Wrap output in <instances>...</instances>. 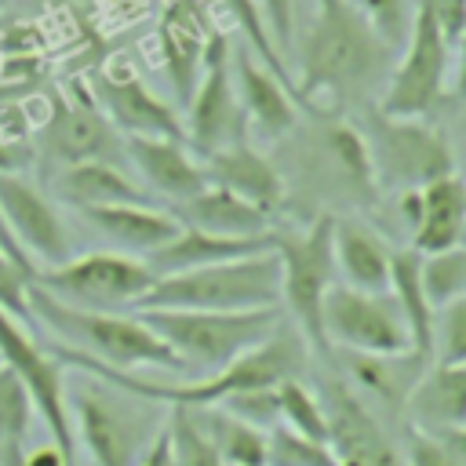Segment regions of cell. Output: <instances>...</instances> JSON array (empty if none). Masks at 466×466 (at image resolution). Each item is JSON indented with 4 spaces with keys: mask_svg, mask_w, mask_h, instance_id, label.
Segmentation results:
<instances>
[{
    "mask_svg": "<svg viewBox=\"0 0 466 466\" xmlns=\"http://www.w3.org/2000/svg\"><path fill=\"white\" fill-rule=\"evenodd\" d=\"M175 218L182 226L204 229V233H218V237H262L269 233V215L251 208L248 200L218 189V186H204L200 193L178 200Z\"/></svg>",
    "mask_w": 466,
    "mask_h": 466,
    "instance_id": "4316f807",
    "label": "cell"
},
{
    "mask_svg": "<svg viewBox=\"0 0 466 466\" xmlns=\"http://www.w3.org/2000/svg\"><path fill=\"white\" fill-rule=\"evenodd\" d=\"M135 317L171 346L182 364H197L208 375L229 368L280 328V306L269 309H135Z\"/></svg>",
    "mask_w": 466,
    "mask_h": 466,
    "instance_id": "277c9868",
    "label": "cell"
},
{
    "mask_svg": "<svg viewBox=\"0 0 466 466\" xmlns=\"http://www.w3.org/2000/svg\"><path fill=\"white\" fill-rule=\"evenodd\" d=\"M226 7L233 11V18H237V25H240V33H244V40H248V47H255V51H258V58H262V66H266L277 80H284V84H288V91L295 95L291 73H288V66H284V58H280V51H277V47H273V40H269V29H266V18H262L258 0H226ZM295 102H299V95H295Z\"/></svg>",
    "mask_w": 466,
    "mask_h": 466,
    "instance_id": "e575fe53",
    "label": "cell"
},
{
    "mask_svg": "<svg viewBox=\"0 0 466 466\" xmlns=\"http://www.w3.org/2000/svg\"><path fill=\"white\" fill-rule=\"evenodd\" d=\"M29 422H33L29 397H25L22 382L15 379V371L0 364V448H7V444H25Z\"/></svg>",
    "mask_w": 466,
    "mask_h": 466,
    "instance_id": "8d00e7d4",
    "label": "cell"
},
{
    "mask_svg": "<svg viewBox=\"0 0 466 466\" xmlns=\"http://www.w3.org/2000/svg\"><path fill=\"white\" fill-rule=\"evenodd\" d=\"M208 40H211V29H208V15H204L200 0H175L164 11L160 51H164V66H167V76H171L182 106L193 98V87L200 80Z\"/></svg>",
    "mask_w": 466,
    "mask_h": 466,
    "instance_id": "ac0fdd59",
    "label": "cell"
},
{
    "mask_svg": "<svg viewBox=\"0 0 466 466\" xmlns=\"http://www.w3.org/2000/svg\"><path fill=\"white\" fill-rule=\"evenodd\" d=\"M204 175L211 186L248 200L251 208L273 215L284 208V197H288V186H284V175L248 142V138H237L215 153L204 157Z\"/></svg>",
    "mask_w": 466,
    "mask_h": 466,
    "instance_id": "e0dca14e",
    "label": "cell"
},
{
    "mask_svg": "<svg viewBox=\"0 0 466 466\" xmlns=\"http://www.w3.org/2000/svg\"><path fill=\"white\" fill-rule=\"evenodd\" d=\"M317 400L324 408L328 451L339 466H408L400 448L390 441V433L379 426V419L368 411V404L353 393L346 379H324Z\"/></svg>",
    "mask_w": 466,
    "mask_h": 466,
    "instance_id": "4fadbf2b",
    "label": "cell"
},
{
    "mask_svg": "<svg viewBox=\"0 0 466 466\" xmlns=\"http://www.w3.org/2000/svg\"><path fill=\"white\" fill-rule=\"evenodd\" d=\"M157 277L149 266L124 251H91L73 255L62 266L36 269L33 288L55 295L58 302L80 306V309H106L120 313L124 306H135L142 291H149Z\"/></svg>",
    "mask_w": 466,
    "mask_h": 466,
    "instance_id": "30bf717a",
    "label": "cell"
},
{
    "mask_svg": "<svg viewBox=\"0 0 466 466\" xmlns=\"http://www.w3.org/2000/svg\"><path fill=\"white\" fill-rule=\"evenodd\" d=\"M222 411L258 426V430H273L277 426V386H248V390H237L229 393L222 404Z\"/></svg>",
    "mask_w": 466,
    "mask_h": 466,
    "instance_id": "f35d334b",
    "label": "cell"
},
{
    "mask_svg": "<svg viewBox=\"0 0 466 466\" xmlns=\"http://www.w3.org/2000/svg\"><path fill=\"white\" fill-rule=\"evenodd\" d=\"M404 215L411 218V251L437 255L448 248H462V229H466L462 178L444 175V178L426 182L422 189H408Z\"/></svg>",
    "mask_w": 466,
    "mask_h": 466,
    "instance_id": "2e32d148",
    "label": "cell"
},
{
    "mask_svg": "<svg viewBox=\"0 0 466 466\" xmlns=\"http://www.w3.org/2000/svg\"><path fill=\"white\" fill-rule=\"evenodd\" d=\"M390 251L368 226L353 218H335L331 226V262L346 288L390 291Z\"/></svg>",
    "mask_w": 466,
    "mask_h": 466,
    "instance_id": "d4e9b609",
    "label": "cell"
},
{
    "mask_svg": "<svg viewBox=\"0 0 466 466\" xmlns=\"http://www.w3.org/2000/svg\"><path fill=\"white\" fill-rule=\"evenodd\" d=\"M411 426L466 430V364H426L404 397Z\"/></svg>",
    "mask_w": 466,
    "mask_h": 466,
    "instance_id": "7402d4cb",
    "label": "cell"
},
{
    "mask_svg": "<svg viewBox=\"0 0 466 466\" xmlns=\"http://www.w3.org/2000/svg\"><path fill=\"white\" fill-rule=\"evenodd\" d=\"M55 193H58V200H66L76 211L109 208V204H153L146 186L131 182L116 164H106V160L62 167L55 178Z\"/></svg>",
    "mask_w": 466,
    "mask_h": 466,
    "instance_id": "484cf974",
    "label": "cell"
},
{
    "mask_svg": "<svg viewBox=\"0 0 466 466\" xmlns=\"http://www.w3.org/2000/svg\"><path fill=\"white\" fill-rule=\"evenodd\" d=\"M390 295L397 302V313L404 320V331H408V350L422 360L433 357V306L426 302L422 295V284H419V251L411 248H397L390 251Z\"/></svg>",
    "mask_w": 466,
    "mask_h": 466,
    "instance_id": "83f0119b",
    "label": "cell"
},
{
    "mask_svg": "<svg viewBox=\"0 0 466 466\" xmlns=\"http://www.w3.org/2000/svg\"><path fill=\"white\" fill-rule=\"evenodd\" d=\"M142 466H171V451H167V433H164V430H160V433H157V441L149 444V451H146Z\"/></svg>",
    "mask_w": 466,
    "mask_h": 466,
    "instance_id": "ee69618b",
    "label": "cell"
},
{
    "mask_svg": "<svg viewBox=\"0 0 466 466\" xmlns=\"http://www.w3.org/2000/svg\"><path fill=\"white\" fill-rule=\"evenodd\" d=\"M25 455H29L25 444H7V448H0V466H29Z\"/></svg>",
    "mask_w": 466,
    "mask_h": 466,
    "instance_id": "f6af8a7d",
    "label": "cell"
},
{
    "mask_svg": "<svg viewBox=\"0 0 466 466\" xmlns=\"http://www.w3.org/2000/svg\"><path fill=\"white\" fill-rule=\"evenodd\" d=\"M29 306H33L36 320H44L51 331H58L66 339V346H73V350H80V353H87L109 368L131 371L142 364H157V368L186 371L182 357L171 346H164L135 313L80 309V306L58 302L55 295H47L33 284H29Z\"/></svg>",
    "mask_w": 466,
    "mask_h": 466,
    "instance_id": "3957f363",
    "label": "cell"
},
{
    "mask_svg": "<svg viewBox=\"0 0 466 466\" xmlns=\"http://www.w3.org/2000/svg\"><path fill=\"white\" fill-rule=\"evenodd\" d=\"M0 218H4L7 233L15 237V244L25 255H36L47 269L73 258L69 233H66L58 211L51 208V200L36 186H29L25 178H18L11 171H0Z\"/></svg>",
    "mask_w": 466,
    "mask_h": 466,
    "instance_id": "5bb4252c",
    "label": "cell"
},
{
    "mask_svg": "<svg viewBox=\"0 0 466 466\" xmlns=\"http://www.w3.org/2000/svg\"><path fill=\"white\" fill-rule=\"evenodd\" d=\"M0 309L15 320H33V306H29V280L25 273L7 258V251L0 248Z\"/></svg>",
    "mask_w": 466,
    "mask_h": 466,
    "instance_id": "60d3db41",
    "label": "cell"
},
{
    "mask_svg": "<svg viewBox=\"0 0 466 466\" xmlns=\"http://www.w3.org/2000/svg\"><path fill=\"white\" fill-rule=\"evenodd\" d=\"M419 284L433 313L455 299H466V251L448 248L437 255H419Z\"/></svg>",
    "mask_w": 466,
    "mask_h": 466,
    "instance_id": "4dcf8cb0",
    "label": "cell"
},
{
    "mask_svg": "<svg viewBox=\"0 0 466 466\" xmlns=\"http://www.w3.org/2000/svg\"><path fill=\"white\" fill-rule=\"evenodd\" d=\"M430 360H422V357H415L411 350H404V353H382V357H371V353H346V360H342V368L368 390V393H375L382 404H390V408H404V397H408V390L415 386V379L422 375V368H426Z\"/></svg>",
    "mask_w": 466,
    "mask_h": 466,
    "instance_id": "f1b7e54d",
    "label": "cell"
},
{
    "mask_svg": "<svg viewBox=\"0 0 466 466\" xmlns=\"http://www.w3.org/2000/svg\"><path fill=\"white\" fill-rule=\"evenodd\" d=\"M258 7L266 11V29L277 51L291 47V29H295V0H258Z\"/></svg>",
    "mask_w": 466,
    "mask_h": 466,
    "instance_id": "b9f144b4",
    "label": "cell"
},
{
    "mask_svg": "<svg viewBox=\"0 0 466 466\" xmlns=\"http://www.w3.org/2000/svg\"><path fill=\"white\" fill-rule=\"evenodd\" d=\"M237 106L244 113V127H255L262 138H284L295 127V95L284 80H277L262 62L251 58L248 47H237Z\"/></svg>",
    "mask_w": 466,
    "mask_h": 466,
    "instance_id": "d6986e66",
    "label": "cell"
},
{
    "mask_svg": "<svg viewBox=\"0 0 466 466\" xmlns=\"http://www.w3.org/2000/svg\"><path fill=\"white\" fill-rule=\"evenodd\" d=\"M258 251H273L269 233H262V237H218V233L182 226L160 251L146 255L142 262L149 266L153 277H171V273H186V269H200V266H215V262H233V258L258 255Z\"/></svg>",
    "mask_w": 466,
    "mask_h": 466,
    "instance_id": "44dd1931",
    "label": "cell"
},
{
    "mask_svg": "<svg viewBox=\"0 0 466 466\" xmlns=\"http://www.w3.org/2000/svg\"><path fill=\"white\" fill-rule=\"evenodd\" d=\"M371 157L375 182L397 189H422L433 178L455 175L451 146L441 127L422 124V116H386L368 113V135H360Z\"/></svg>",
    "mask_w": 466,
    "mask_h": 466,
    "instance_id": "ba28073f",
    "label": "cell"
},
{
    "mask_svg": "<svg viewBox=\"0 0 466 466\" xmlns=\"http://www.w3.org/2000/svg\"><path fill=\"white\" fill-rule=\"evenodd\" d=\"M324 339L346 353H404L408 331L397 313L390 291H357L346 284H331L324 295Z\"/></svg>",
    "mask_w": 466,
    "mask_h": 466,
    "instance_id": "8fae6325",
    "label": "cell"
},
{
    "mask_svg": "<svg viewBox=\"0 0 466 466\" xmlns=\"http://www.w3.org/2000/svg\"><path fill=\"white\" fill-rule=\"evenodd\" d=\"M124 153L135 160V167L146 175V182L171 197L175 204L200 193L208 186L204 164H197L186 149V142L175 138H124Z\"/></svg>",
    "mask_w": 466,
    "mask_h": 466,
    "instance_id": "603a6c76",
    "label": "cell"
},
{
    "mask_svg": "<svg viewBox=\"0 0 466 466\" xmlns=\"http://www.w3.org/2000/svg\"><path fill=\"white\" fill-rule=\"evenodd\" d=\"M0 248L7 251V258H11V262H15V266L25 273V280L33 284V277H36V266H33V262H29V255H25V251L15 244V237H11V233H7V226H4V218H0Z\"/></svg>",
    "mask_w": 466,
    "mask_h": 466,
    "instance_id": "7bdbcfd3",
    "label": "cell"
},
{
    "mask_svg": "<svg viewBox=\"0 0 466 466\" xmlns=\"http://www.w3.org/2000/svg\"><path fill=\"white\" fill-rule=\"evenodd\" d=\"M80 215L106 240L124 248V255H153L182 229V222L171 211H157L149 204H109V208H91Z\"/></svg>",
    "mask_w": 466,
    "mask_h": 466,
    "instance_id": "cb8c5ba5",
    "label": "cell"
},
{
    "mask_svg": "<svg viewBox=\"0 0 466 466\" xmlns=\"http://www.w3.org/2000/svg\"><path fill=\"white\" fill-rule=\"evenodd\" d=\"M266 466H339L328 444L291 433L288 426L266 430Z\"/></svg>",
    "mask_w": 466,
    "mask_h": 466,
    "instance_id": "d590c367",
    "label": "cell"
},
{
    "mask_svg": "<svg viewBox=\"0 0 466 466\" xmlns=\"http://www.w3.org/2000/svg\"><path fill=\"white\" fill-rule=\"evenodd\" d=\"M280 306V266L273 251L157 277L135 309H269Z\"/></svg>",
    "mask_w": 466,
    "mask_h": 466,
    "instance_id": "7a4b0ae2",
    "label": "cell"
},
{
    "mask_svg": "<svg viewBox=\"0 0 466 466\" xmlns=\"http://www.w3.org/2000/svg\"><path fill=\"white\" fill-rule=\"evenodd\" d=\"M95 98L102 116L124 131V138H175L186 142V127L164 98H157L135 73H95Z\"/></svg>",
    "mask_w": 466,
    "mask_h": 466,
    "instance_id": "9a60e30c",
    "label": "cell"
},
{
    "mask_svg": "<svg viewBox=\"0 0 466 466\" xmlns=\"http://www.w3.org/2000/svg\"><path fill=\"white\" fill-rule=\"evenodd\" d=\"M186 142L208 157L237 138H248L244 113L237 106L233 91V69H229V44L222 33H211L200 80L193 87V98L186 102Z\"/></svg>",
    "mask_w": 466,
    "mask_h": 466,
    "instance_id": "7c38bea8",
    "label": "cell"
},
{
    "mask_svg": "<svg viewBox=\"0 0 466 466\" xmlns=\"http://www.w3.org/2000/svg\"><path fill=\"white\" fill-rule=\"evenodd\" d=\"M393 47L371 29L353 0H317L309 33L299 47V106L313 109V95L353 98L390 69Z\"/></svg>",
    "mask_w": 466,
    "mask_h": 466,
    "instance_id": "6da1fadb",
    "label": "cell"
},
{
    "mask_svg": "<svg viewBox=\"0 0 466 466\" xmlns=\"http://www.w3.org/2000/svg\"><path fill=\"white\" fill-rule=\"evenodd\" d=\"M277 426H288L299 437L328 444L324 408H320L317 393L306 382H299V379H280L277 382Z\"/></svg>",
    "mask_w": 466,
    "mask_h": 466,
    "instance_id": "1f68e13d",
    "label": "cell"
},
{
    "mask_svg": "<svg viewBox=\"0 0 466 466\" xmlns=\"http://www.w3.org/2000/svg\"><path fill=\"white\" fill-rule=\"evenodd\" d=\"M47 153L69 167V164H87V160H106L113 164L124 149V138H116V127L102 116L98 106L87 102H73L62 106L55 113V120L47 124Z\"/></svg>",
    "mask_w": 466,
    "mask_h": 466,
    "instance_id": "ffe728a7",
    "label": "cell"
},
{
    "mask_svg": "<svg viewBox=\"0 0 466 466\" xmlns=\"http://www.w3.org/2000/svg\"><path fill=\"white\" fill-rule=\"evenodd\" d=\"M0 364L15 371L22 382L29 408L40 415L51 448L58 451L62 466H76V437H73V415H69V397H66V375L55 353L36 342L15 317L0 309Z\"/></svg>",
    "mask_w": 466,
    "mask_h": 466,
    "instance_id": "9c48e42d",
    "label": "cell"
},
{
    "mask_svg": "<svg viewBox=\"0 0 466 466\" xmlns=\"http://www.w3.org/2000/svg\"><path fill=\"white\" fill-rule=\"evenodd\" d=\"M331 226H335V215H320L299 233H269L273 255L280 266V302L295 317L302 342L324 360L335 357V350L324 339V317H320L324 295L335 284Z\"/></svg>",
    "mask_w": 466,
    "mask_h": 466,
    "instance_id": "5b68a950",
    "label": "cell"
},
{
    "mask_svg": "<svg viewBox=\"0 0 466 466\" xmlns=\"http://www.w3.org/2000/svg\"><path fill=\"white\" fill-rule=\"evenodd\" d=\"M357 7L390 47H397L408 36V18H411V4L408 0H360Z\"/></svg>",
    "mask_w": 466,
    "mask_h": 466,
    "instance_id": "ab89813d",
    "label": "cell"
},
{
    "mask_svg": "<svg viewBox=\"0 0 466 466\" xmlns=\"http://www.w3.org/2000/svg\"><path fill=\"white\" fill-rule=\"evenodd\" d=\"M433 364H466V299L437 309L433 320Z\"/></svg>",
    "mask_w": 466,
    "mask_h": 466,
    "instance_id": "74e56055",
    "label": "cell"
},
{
    "mask_svg": "<svg viewBox=\"0 0 466 466\" xmlns=\"http://www.w3.org/2000/svg\"><path fill=\"white\" fill-rule=\"evenodd\" d=\"M408 466H466V430H422L408 422Z\"/></svg>",
    "mask_w": 466,
    "mask_h": 466,
    "instance_id": "836d02e7",
    "label": "cell"
},
{
    "mask_svg": "<svg viewBox=\"0 0 466 466\" xmlns=\"http://www.w3.org/2000/svg\"><path fill=\"white\" fill-rule=\"evenodd\" d=\"M167 433V451H171V466H222L215 444L208 441V433L197 426L189 408H175L171 419L164 422Z\"/></svg>",
    "mask_w": 466,
    "mask_h": 466,
    "instance_id": "d6a6232c",
    "label": "cell"
},
{
    "mask_svg": "<svg viewBox=\"0 0 466 466\" xmlns=\"http://www.w3.org/2000/svg\"><path fill=\"white\" fill-rule=\"evenodd\" d=\"M197 426L215 444L222 466H266V430L222 411V408H189Z\"/></svg>",
    "mask_w": 466,
    "mask_h": 466,
    "instance_id": "f546056e",
    "label": "cell"
},
{
    "mask_svg": "<svg viewBox=\"0 0 466 466\" xmlns=\"http://www.w3.org/2000/svg\"><path fill=\"white\" fill-rule=\"evenodd\" d=\"M444 0H411V36L379 98L386 116H426L444 102L451 44L441 25Z\"/></svg>",
    "mask_w": 466,
    "mask_h": 466,
    "instance_id": "52a82bcc",
    "label": "cell"
},
{
    "mask_svg": "<svg viewBox=\"0 0 466 466\" xmlns=\"http://www.w3.org/2000/svg\"><path fill=\"white\" fill-rule=\"evenodd\" d=\"M146 408L149 404L131 393L120 397L98 382H80L69 393L73 437L87 448L95 466H142L149 444L164 430V422Z\"/></svg>",
    "mask_w": 466,
    "mask_h": 466,
    "instance_id": "8992f818",
    "label": "cell"
}]
</instances>
